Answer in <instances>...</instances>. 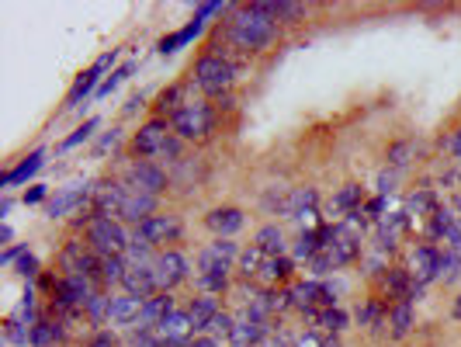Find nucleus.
I'll list each match as a JSON object with an SVG mask.
<instances>
[{"instance_id": "1", "label": "nucleus", "mask_w": 461, "mask_h": 347, "mask_svg": "<svg viewBox=\"0 0 461 347\" xmlns=\"http://www.w3.org/2000/svg\"><path fill=\"white\" fill-rule=\"evenodd\" d=\"M240 247L232 243V240H212L208 247L198 251V264H194V281H198V288L205 292V296H222L226 288H230V271L232 264L240 260Z\"/></svg>"}, {"instance_id": "2", "label": "nucleus", "mask_w": 461, "mask_h": 347, "mask_svg": "<svg viewBox=\"0 0 461 347\" xmlns=\"http://www.w3.org/2000/svg\"><path fill=\"white\" fill-rule=\"evenodd\" d=\"M230 39L236 49L243 52H264V49L275 46L277 39V22L267 18L257 4H247L236 11V18L230 22Z\"/></svg>"}, {"instance_id": "3", "label": "nucleus", "mask_w": 461, "mask_h": 347, "mask_svg": "<svg viewBox=\"0 0 461 347\" xmlns=\"http://www.w3.org/2000/svg\"><path fill=\"white\" fill-rule=\"evenodd\" d=\"M194 84L208 97H226L236 84V69L222 52H208L194 63Z\"/></svg>"}, {"instance_id": "4", "label": "nucleus", "mask_w": 461, "mask_h": 347, "mask_svg": "<svg viewBox=\"0 0 461 347\" xmlns=\"http://www.w3.org/2000/svg\"><path fill=\"white\" fill-rule=\"evenodd\" d=\"M215 125V112L202 97H187L185 105L170 115V129L177 139H205Z\"/></svg>"}, {"instance_id": "5", "label": "nucleus", "mask_w": 461, "mask_h": 347, "mask_svg": "<svg viewBox=\"0 0 461 347\" xmlns=\"http://www.w3.org/2000/svg\"><path fill=\"white\" fill-rule=\"evenodd\" d=\"M129 233L122 230V223L112 215H94L87 223V247L97 257H125L129 251Z\"/></svg>"}, {"instance_id": "6", "label": "nucleus", "mask_w": 461, "mask_h": 347, "mask_svg": "<svg viewBox=\"0 0 461 347\" xmlns=\"http://www.w3.org/2000/svg\"><path fill=\"white\" fill-rule=\"evenodd\" d=\"M59 271H63V278H91V281H97L101 257L94 254L87 243L73 240V243L63 247V254H59Z\"/></svg>"}, {"instance_id": "7", "label": "nucleus", "mask_w": 461, "mask_h": 347, "mask_svg": "<svg viewBox=\"0 0 461 347\" xmlns=\"http://www.w3.org/2000/svg\"><path fill=\"white\" fill-rule=\"evenodd\" d=\"M125 178H129V187L146 191V195H157V198L170 187V174H167L163 163H157V160H136L125 170Z\"/></svg>"}, {"instance_id": "8", "label": "nucleus", "mask_w": 461, "mask_h": 347, "mask_svg": "<svg viewBox=\"0 0 461 347\" xmlns=\"http://www.w3.org/2000/svg\"><path fill=\"white\" fill-rule=\"evenodd\" d=\"M170 136H174L170 122H167V118H153V122H146L136 136H132V150H136V157H142V160L160 157L163 146L170 142Z\"/></svg>"}, {"instance_id": "9", "label": "nucleus", "mask_w": 461, "mask_h": 347, "mask_svg": "<svg viewBox=\"0 0 461 347\" xmlns=\"http://www.w3.org/2000/svg\"><path fill=\"white\" fill-rule=\"evenodd\" d=\"M153 271H157V281H160V292H174L191 275L187 257L181 251H160V254L153 257Z\"/></svg>"}, {"instance_id": "10", "label": "nucleus", "mask_w": 461, "mask_h": 347, "mask_svg": "<svg viewBox=\"0 0 461 347\" xmlns=\"http://www.w3.org/2000/svg\"><path fill=\"white\" fill-rule=\"evenodd\" d=\"M410 278H413L420 288H427L430 281H438L440 278V247L434 243H420L413 254H410Z\"/></svg>"}, {"instance_id": "11", "label": "nucleus", "mask_w": 461, "mask_h": 347, "mask_svg": "<svg viewBox=\"0 0 461 347\" xmlns=\"http://www.w3.org/2000/svg\"><path fill=\"white\" fill-rule=\"evenodd\" d=\"M136 233L149 247H163V243H177L185 226H181L177 215H149L142 226H136Z\"/></svg>"}, {"instance_id": "12", "label": "nucleus", "mask_w": 461, "mask_h": 347, "mask_svg": "<svg viewBox=\"0 0 461 347\" xmlns=\"http://www.w3.org/2000/svg\"><path fill=\"white\" fill-rule=\"evenodd\" d=\"M122 288L142 302L160 296V281H157L153 264H129V268H125V278H122Z\"/></svg>"}, {"instance_id": "13", "label": "nucleus", "mask_w": 461, "mask_h": 347, "mask_svg": "<svg viewBox=\"0 0 461 347\" xmlns=\"http://www.w3.org/2000/svg\"><path fill=\"white\" fill-rule=\"evenodd\" d=\"M115 56H118V49H112V52H108V56H101L87 73H80V77H77V84L69 87L67 105H63V108H77L84 97H91L94 91H101V87H97V80H101V73H104V69L115 63Z\"/></svg>"}, {"instance_id": "14", "label": "nucleus", "mask_w": 461, "mask_h": 347, "mask_svg": "<svg viewBox=\"0 0 461 347\" xmlns=\"http://www.w3.org/2000/svg\"><path fill=\"white\" fill-rule=\"evenodd\" d=\"M153 333H157L167 347H191V341H194V324H191L187 313L177 309V313H170Z\"/></svg>"}, {"instance_id": "15", "label": "nucleus", "mask_w": 461, "mask_h": 347, "mask_svg": "<svg viewBox=\"0 0 461 347\" xmlns=\"http://www.w3.org/2000/svg\"><path fill=\"white\" fill-rule=\"evenodd\" d=\"M91 195H94V187H87V185L63 187V191H56V195L49 198L46 215L49 219H63V215H69V212L84 208V202H91Z\"/></svg>"}, {"instance_id": "16", "label": "nucleus", "mask_w": 461, "mask_h": 347, "mask_svg": "<svg viewBox=\"0 0 461 347\" xmlns=\"http://www.w3.org/2000/svg\"><path fill=\"white\" fill-rule=\"evenodd\" d=\"M149 215H157V195H146V191L129 187V191H125V202H122V208H118V219H122V223H136V226H142Z\"/></svg>"}, {"instance_id": "17", "label": "nucleus", "mask_w": 461, "mask_h": 347, "mask_svg": "<svg viewBox=\"0 0 461 347\" xmlns=\"http://www.w3.org/2000/svg\"><path fill=\"white\" fill-rule=\"evenodd\" d=\"M243 223H247V215H243V208L236 205H222V208H212L205 215V226L219 240H232V233L243 230Z\"/></svg>"}, {"instance_id": "18", "label": "nucleus", "mask_w": 461, "mask_h": 347, "mask_svg": "<svg viewBox=\"0 0 461 347\" xmlns=\"http://www.w3.org/2000/svg\"><path fill=\"white\" fill-rule=\"evenodd\" d=\"M125 191H129V185H118V181L97 185L91 195V212L94 215H118V208L125 202Z\"/></svg>"}, {"instance_id": "19", "label": "nucleus", "mask_w": 461, "mask_h": 347, "mask_svg": "<svg viewBox=\"0 0 461 347\" xmlns=\"http://www.w3.org/2000/svg\"><path fill=\"white\" fill-rule=\"evenodd\" d=\"M170 313H177V309H174V296H170V292H160V296H153V299L142 302V313H139L136 330H157Z\"/></svg>"}, {"instance_id": "20", "label": "nucleus", "mask_w": 461, "mask_h": 347, "mask_svg": "<svg viewBox=\"0 0 461 347\" xmlns=\"http://www.w3.org/2000/svg\"><path fill=\"white\" fill-rule=\"evenodd\" d=\"M42 163H46V150H35V153H28L18 167H11L4 178H0V187L7 191V187H18V185H24V181H32L39 170H42Z\"/></svg>"}, {"instance_id": "21", "label": "nucleus", "mask_w": 461, "mask_h": 347, "mask_svg": "<svg viewBox=\"0 0 461 347\" xmlns=\"http://www.w3.org/2000/svg\"><path fill=\"white\" fill-rule=\"evenodd\" d=\"M222 309H219V299L215 296H198V299H191V306H187V316H191V324H194V333H205L208 324L219 316Z\"/></svg>"}, {"instance_id": "22", "label": "nucleus", "mask_w": 461, "mask_h": 347, "mask_svg": "<svg viewBox=\"0 0 461 347\" xmlns=\"http://www.w3.org/2000/svg\"><path fill=\"white\" fill-rule=\"evenodd\" d=\"M288 278H292V257H267L257 281L264 285V292H275V285L288 281Z\"/></svg>"}, {"instance_id": "23", "label": "nucleus", "mask_w": 461, "mask_h": 347, "mask_svg": "<svg viewBox=\"0 0 461 347\" xmlns=\"http://www.w3.org/2000/svg\"><path fill=\"white\" fill-rule=\"evenodd\" d=\"M139 313H142V299L122 292L112 299V324L115 326H136L139 324Z\"/></svg>"}, {"instance_id": "24", "label": "nucleus", "mask_w": 461, "mask_h": 347, "mask_svg": "<svg viewBox=\"0 0 461 347\" xmlns=\"http://www.w3.org/2000/svg\"><path fill=\"white\" fill-rule=\"evenodd\" d=\"M438 208H440L438 195L430 187H420V191L410 195V202H406V219H430Z\"/></svg>"}, {"instance_id": "25", "label": "nucleus", "mask_w": 461, "mask_h": 347, "mask_svg": "<svg viewBox=\"0 0 461 347\" xmlns=\"http://www.w3.org/2000/svg\"><path fill=\"white\" fill-rule=\"evenodd\" d=\"M202 28H205V22H198V18H194V22L185 24L181 32H174V35H167V39H160V46H157V52H160V56H170V52L185 49L187 42H194V39L202 35Z\"/></svg>"}, {"instance_id": "26", "label": "nucleus", "mask_w": 461, "mask_h": 347, "mask_svg": "<svg viewBox=\"0 0 461 347\" xmlns=\"http://www.w3.org/2000/svg\"><path fill=\"white\" fill-rule=\"evenodd\" d=\"M63 324L59 320H39L32 326V347H59L63 344Z\"/></svg>"}, {"instance_id": "27", "label": "nucleus", "mask_w": 461, "mask_h": 347, "mask_svg": "<svg viewBox=\"0 0 461 347\" xmlns=\"http://www.w3.org/2000/svg\"><path fill=\"white\" fill-rule=\"evenodd\" d=\"M330 208H333V212H344V215H354V212H361V208H365V191H361V185L340 187V191L333 195Z\"/></svg>"}, {"instance_id": "28", "label": "nucleus", "mask_w": 461, "mask_h": 347, "mask_svg": "<svg viewBox=\"0 0 461 347\" xmlns=\"http://www.w3.org/2000/svg\"><path fill=\"white\" fill-rule=\"evenodd\" d=\"M254 247H260L267 257H285V233H281V226H260L254 236Z\"/></svg>"}, {"instance_id": "29", "label": "nucleus", "mask_w": 461, "mask_h": 347, "mask_svg": "<svg viewBox=\"0 0 461 347\" xmlns=\"http://www.w3.org/2000/svg\"><path fill=\"white\" fill-rule=\"evenodd\" d=\"M316 205H320V191L316 187H292V215L288 219L299 223L302 215L316 212Z\"/></svg>"}, {"instance_id": "30", "label": "nucleus", "mask_w": 461, "mask_h": 347, "mask_svg": "<svg viewBox=\"0 0 461 347\" xmlns=\"http://www.w3.org/2000/svg\"><path fill=\"white\" fill-rule=\"evenodd\" d=\"M389 326H393L395 341H402L413 330V302H395L389 309Z\"/></svg>"}, {"instance_id": "31", "label": "nucleus", "mask_w": 461, "mask_h": 347, "mask_svg": "<svg viewBox=\"0 0 461 347\" xmlns=\"http://www.w3.org/2000/svg\"><path fill=\"white\" fill-rule=\"evenodd\" d=\"M305 320H312L316 326H323V333H337V337H340V330L347 326V313L344 309H337V306H330V309H320V313H309Z\"/></svg>"}, {"instance_id": "32", "label": "nucleus", "mask_w": 461, "mask_h": 347, "mask_svg": "<svg viewBox=\"0 0 461 347\" xmlns=\"http://www.w3.org/2000/svg\"><path fill=\"white\" fill-rule=\"evenodd\" d=\"M264 260H267V254H264L260 247H254V243H250V247L240 254V260H236V264H240V278H243V281H257L260 268H264Z\"/></svg>"}, {"instance_id": "33", "label": "nucleus", "mask_w": 461, "mask_h": 347, "mask_svg": "<svg viewBox=\"0 0 461 347\" xmlns=\"http://www.w3.org/2000/svg\"><path fill=\"white\" fill-rule=\"evenodd\" d=\"M112 299L115 296H104V292H94L91 302H87V320H91L94 326H101V324H112Z\"/></svg>"}, {"instance_id": "34", "label": "nucleus", "mask_w": 461, "mask_h": 347, "mask_svg": "<svg viewBox=\"0 0 461 347\" xmlns=\"http://www.w3.org/2000/svg\"><path fill=\"white\" fill-rule=\"evenodd\" d=\"M357 320H361V326H368V330H378V326L389 324V306L385 302H365L361 309H357Z\"/></svg>"}, {"instance_id": "35", "label": "nucleus", "mask_w": 461, "mask_h": 347, "mask_svg": "<svg viewBox=\"0 0 461 347\" xmlns=\"http://www.w3.org/2000/svg\"><path fill=\"white\" fill-rule=\"evenodd\" d=\"M264 208L271 212V215H292V187H271L267 195H264Z\"/></svg>"}, {"instance_id": "36", "label": "nucleus", "mask_w": 461, "mask_h": 347, "mask_svg": "<svg viewBox=\"0 0 461 347\" xmlns=\"http://www.w3.org/2000/svg\"><path fill=\"white\" fill-rule=\"evenodd\" d=\"M125 257H101V271H97V281L101 285H122L125 278Z\"/></svg>"}, {"instance_id": "37", "label": "nucleus", "mask_w": 461, "mask_h": 347, "mask_svg": "<svg viewBox=\"0 0 461 347\" xmlns=\"http://www.w3.org/2000/svg\"><path fill=\"white\" fill-rule=\"evenodd\" d=\"M232 330H236V316H232V313H219V316L208 324L205 337L222 344V341H232Z\"/></svg>"}, {"instance_id": "38", "label": "nucleus", "mask_w": 461, "mask_h": 347, "mask_svg": "<svg viewBox=\"0 0 461 347\" xmlns=\"http://www.w3.org/2000/svg\"><path fill=\"white\" fill-rule=\"evenodd\" d=\"M4 341L14 347H28L32 344V326H24L22 320L7 316V324H4Z\"/></svg>"}, {"instance_id": "39", "label": "nucleus", "mask_w": 461, "mask_h": 347, "mask_svg": "<svg viewBox=\"0 0 461 347\" xmlns=\"http://www.w3.org/2000/svg\"><path fill=\"white\" fill-rule=\"evenodd\" d=\"M97 125H101V122H97V118H87V122H84V125H80V129H77V132H73V136H67V139H63V146H59V150H63V153H67V150H77V146H80V142H87V139L94 136V129H97Z\"/></svg>"}, {"instance_id": "40", "label": "nucleus", "mask_w": 461, "mask_h": 347, "mask_svg": "<svg viewBox=\"0 0 461 347\" xmlns=\"http://www.w3.org/2000/svg\"><path fill=\"white\" fill-rule=\"evenodd\" d=\"M410 157H413V142L402 139V142H395L393 150H389V167H393V170H402V167L410 163Z\"/></svg>"}, {"instance_id": "41", "label": "nucleus", "mask_w": 461, "mask_h": 347, "mask_svg": "<svg viewBox=\"0 0 461 347\" xmlns=\"http://www.w3.org/2000/svg\"><path fill=\"white\" fill-rule=\"evenodd\" d=\"M129 73H132V63H125V67H118L115 73H112V77H104V84H101V91H97V97H108V94L115 91L118 84H122V80L129 77Z\"/></svg>"}, {"instance_id": "42", "label": "nucleus", "mask_w": 461, "mask_h": 347, "mask_svg": "<svg viewBox=\"0 0 461 347\" xmlns=\"http://www.w3.org/2000/svg\"><path fill=\"white\" fill-rule=\"evenodd\" d=\"M14 268H18V275H22V278H35V275H39V257L24 251V254L18 257V264H14Z\"/></svg>"}, {"instance_id": "43", "label": "nucleus", "mask_w": 461, "mask_h": 347, "mask_svg": "<svg viewBox=\"0 0 461 347\" xmlns=\"http://www.w3.org/2000/svg\"><path fill=\"white\" fill-rule=\"evenodd\" d=\"M132 347H167V344H163L153 330H136L132 333Z\"/></svg>"}, {"instance_id": "44", "label": "nucleus", "mask_w": 461, "mask_h": 347, "mask_svg": "<svg viewBox=\"0 0 461 347\" xmlns=\"http://www.w3.org/2000/svg\"><path fill=\"white\" fill-rule=\"evenodd\" d=\"M440 146H444V153H447V157H455V160H461V125L455 129V132H451V136L444 139Z\"/></svg>"}, {"instance_id": "45", "label": "nucleus", "mask_w": 461, "mask_h": 347, "mask_svg": "<svg viewBox=\"0 0 461 347\" xmlns=\"http://www.w3.org/2000/svg\"><path fill=\"white\" fill-rule=\"evenodd\" d=\"M395 174H399V170H382V174H378V195H382V198L395 191Z\"/></svg>"}, {"instance_id": "46", "label": "nucleus", "mask_w": 461, "mask_h": 347, "mask_svg": "<svg viewBox=\"0 0 461 347\" xmlns=\"http://www.w3.org/2000/svg\"><path fill=\"white\" fill-rule=\"evenodd\" d=\"M222 11H230V7H226V4H198L194 18H198V22H205V18H212V14H222Z\"/></svg>"}, {"instance_id": "47", "label": "nucleus", "mask_w": 461, "mask_h": 347, "mask_svg": "<svg viewBox=\"0 0 461 347\" xmlns=\"http://www.w3.org/2000/svg\"><path fill=\"white\" fill-rule=\"evenodd\" d=\"M292 347H323V337L309 330V333H302V337H295V341H292Z\"/></svg>"}, {"instance_id": "48", "label": "nucleus", "mask_w": 461, "mask_h": 347, "mask_svg": "<svg viewBox=\"0 0 461 347\" xmlns=\"http://www.w3.org/2000/svg\"><path fill=\"white\" fill-rule=\"evenodd\" d=\"M118 139H122V129H112L108 136H104L101 142H97V157H101V153H108L112 146H118Z\"/></svg>"}, {"instance_id": "49", "label": "nucleus", "mask_w": 461, "mask_h": 347, "mask_svg": "<svg viewBox=\"0 0 461 347\" xmlns=\"http://www.w3.org/2000/svg\"><path fill=\"white\" fill-rule=\"evenodd\" d=\"M46 195H49L46 187L35 185L32 191H24V205H39V202H46Z\"/></svg>"}, {"instance_id": "50", "label": "nucleus", "mask_w": 461, "mask_h": 347, "mask_svg": "<svg viewBox=\"0 0 461 347\" xmlns=\"http://www.w3.org/2000/svg\"><path fill=\"white\" fill-rule=\"evenodd\" d=\"M22 254H24V247H7V251L0 254V264H4V268H11V264H18V257Z\"/></svg>"}, {"instance_id": "51", "label": "nucleus", "mask_w": 461, "mask_h": 347, "mask_svg": "<svg viewBox=\"0 0 461 347\" xmlns=\"http://www.w3.org/2000/svg\"><path fill=\"white\" fill-rule=\"evenodd\" d=\"M361 212H368V215H378V219H382V212H385V198H382V195H378V198H371Z\"/></svg>"}, {"instance_id": "52", "label": "nucleus", "mask_w": 461, "mask_h": 347, "mask_svg": "<svg viewBox=\"0 0 461 347\" xmlns=\"http://www.w3.org/2000/svg\"><path fill=\"white\" fill-rule=\"evenodd\" d=\"M91 347H115V333H97L91 341Z\"/></svg>"}, {"instance_id": "53", "label": "nucleus", "mask_w": 461, "mask_h": 347, "mask_svg": "<svg viewBox=\"0 0 461 347\" xmlns=\"http://www.w3.org/2000/svg\"><path fill=\"white\" fill-rule=\"evenodd\" d=\"M191 347H222V344H219V341H212V337H205V333H202V337H194V341H191Z\"/></svg>"}, {"instance_id": "54", "label": "nucleus", "mask_w": 461, "mask_h": 347, "mask_svg": "<svg viewBox=\"0 0 461 347\" xmlns=\"http://www.w3.org/2000/svg\"><path fill=\"white\" fill-rule=\"evenodd\" d=\"M323 347H344V344H340V337H337V333H326Z\"/></svg>"}, {"instance_id": "55", "label": "nucleus", "mask_w": 461, "mask_h": 347, "mask_svg": "<svg viewBox=\"0 0 461 347\" xmlns=\"http://www.w3.org/2000/svg\"><path fill=\"white\" fill-rule=\"evenodd\" d=\"M11 236H14V233H11L7 223H4V226H0V243H11Z\"/></svg>"}, {"instance_id": "56", "label": "nucleus", "mask_w": 461, "mask_h": 347, "mask_svg": "<svg viewBox=\"0 0 461 347\" xmlns=\"http://www.w3.org/2000/svg\"><path fill=\"white\" fill-rule=\"evenodd\" d=\"M7 212H11V198H4V202H0V219H7Z\"/></svg>"}, {"instance_id": "57", "label": "nucleus", "mask_w": 461, "mask_h": 347, "mask_svg": "<svg viewBox=\"0 0 461 347\" xmlns=\"http://www.w3.org/2000/svg\"><path fill=\"white\" fill-rule=\"evenodd\" d=\"M455 212H458V215H461V187H458V191H455Z\"/></svg>"}, {"instance_id": "58", "label": "nucleus", "mask_w": 461, "mask_h": 347, "mask_svg": "<svg viewBox=\"0 0 461 347\" xmlns=\"http://www.w3.org/2000/svg\"><path fill=\"white\" fill-rule=\"evenodd\" d=\"M455 320H461V296L455 299Z\"/></svg>"}]
</instances>
